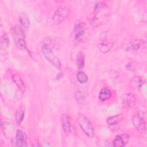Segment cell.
Here are the masks:
<instances>
[{
	"instance_id": "cell-10",
	"label": "cell",
	"mask_w": 147,
	"mask_h": 147,
	"mask_svg": "<svg viewBox=\"0 0 147 147\" xmlns=\"http://www.w3.org/2000/svg\"><path fill=\"white\" fill-rule=\"evenodd\" d=\"M61 126L64 133L66 135H69L71 131V122L69 116L66 114H61Z\"/></svg>"
},
{
	"instance_id": "cell-6",
	"label": "cell",
	"mask_w": 147,
	"mask_h": 147,
	"mask_svg": "<svg viewBox=\"0 0 147 147\" xmlns=\"http://www.w3.org/2000/svg\"><path fill=\"white\" fill-rule=\"evenodd\" d=\"M87 30V26L84 22L82 21H79L76 23L74 28L72 32V37L75 41H80L86 33Z\"/></svg>"
},
{
	"instance_id": "cell-21",
	"label": "cell",
	"mask_w": 147,
	"mask_h": 147,
	"mask_svg": "<svg viewBox=\"0 0 147 147\" xmlns=\"http://www.w3.org/2000/svg\"><path fill=\"white\" fill-rule=\"evenodd\" d=\"M76 78L78 81L81 83H86L88 81V76L83 71H79L76 75Z\"/></svg>"
},
{
	"instance_id": "cell-11",
	"label": "cell",
	"mask_w": 147,
	"mask_h": 147,
	"mask_svg": "<svg viewBox=\"0 0 147 147\" xmlns=\"http://www.w3.org/2000/svg\"><path fill=\"white\" fill-rule=\"evenodd\" d=\"M16 146H25L26 145L27 136L26 134L22 130H17L16 134Z\"/></svg>"
},
{
	"instance_id": "cell-5",
	"label": "cell",
	"mask_w": 147,
	"mask_h": 147,
	"mask_svg": "<svg viewBox=\"0 0 147 147\" xmlns=\"http://www.w3.org/2000/svg\"><path fill=\"white\" fill-rule=\"evenodd\" d=\"M145 113L142 110L138 111L133 117L132 122L133 125L141 133L146 132V122L145 121Z\"/></svg>"
},
{
	"instance_id": "cell-2",
	"label": "cell",
	"mask_w": 147,
	"mask_h": 147,
	"mask_svg": "<svg viewBox=\"0 0 147 147\" xmlns=\"http://www.w3.org/2000/svg\"><path fill=\"white\" fill-rule=\"evenodd\" d=\"M10 33L17 47L20 49H26L24 30L20 25H15L10 29Z\"/></svg>"
},
{
	"instance_id": "cell-12",
	"label": "cell",
	"mask_w": 147,
	"mask_h": 147,
	"mask_svg": "<svg viewBox=\"0 0 147 147\" xmlns=\"http://www.w3.org/2000/svg\"><path fill=\"white\" fill-rule=\"evenodd\" d=\"M114 43L111 41H102L100 42L98 45V47L99 50L100 52L103 53H106L109 52L113 47Z\"/></svg>"
},
{
	"instance_id": "cell-16",
	"label": "cell",
	"mask_w": 147,
	"mask_h": 147,
	"mask_svg": "<svg viewBox=\"0 0 147 147\" xmlns=\"http://www.w3.org/2000/svg\"><path fill=\"white\" fill-rule=\"evenodd\" d=\"M24 116H25V109L24 107L21 106L18 109H17L14 115L15 120L18 125H20L22 123V122L24 120Z\"/></svg>"
},
{
	"instance_id": "cell-3",
	"label": "cell",
	"mask_w": 147,
	"mask_h": 147,
	"mask_svg": "<svg viewBox=\"0 0 147 147\" xmlns=\"http://www.w3.org/2000/svg\"><path fill=\"white\" fill-rule=\"evenodd\" d=\"M76 121L84 133L89 138L94 136V129L89 119L84 114L79 113L76 117Z\"/></svg>"
},
{
	"instance_id": "cell-23",
	"label": "cell",
	"mask_w": 147,
	"mask_h": 147,
	"mask_svg": "<svg viewBox=\"0 0 147 147\" xmlns=\"http://www.w3.org/2000/svg\"><path fill=\"white\" fill-rule=\"evenodd\" d=\"M125 68L126 69L129 71H130V72H133V71H134L135 69H136V67H135V65L134 64L132 63V62H129L127 63L126 65H125Z\"/></svg>"
},
{
	"instance_id": "cell-7",
	"label": "cell",
	"mask_w": 147,
	"mask_h": 147,
	"mask_svg": "<svg viewBox=\"0 0 147 147\" xmlns=\"http://www.w3.org/2000/svg\"><path fill=\"white\" fill-rule=\"evenodd\" d=\"M145 48V42L143 40L141 39H136L132 41H130L125 46V49L126 51H136L140 49H144Z\"/></svg>"
},
{
	"instance_id": "cell-9",
	"label": "cell",
	"mask_w": 147,
	"mask_h": 147,
	"mask_svg": "<svg viewBox=\"0 0 147 147\" xmlns=\"http://www.w3.org/2000/svg\"><path fill=\"white\" fill-rule=\"evenodd\" d=\"M136 102L135 96L131 94H125L122 96V104L126 108H131L134 106Z\"/></svg>"
},
{
	"instance_id": "cell-22",
	"label": "cell",
	"mask_w": 147,
	"mask_h": 147,
	"mask_svg": "<svg viewBox=\"0 0 147 147\" xmlns=\"http://www.w3.org/2000/svg\"><path fill=\"white\" fill-rule=\"evenodd\" d=\"M75 98L78 103H82L85 99V95L82 91L77 90L75 92Z\"/></svg>"
},
{
	"instance_id": "cell-17",
	"label": "cell",
	"mask_w": 147,
	"mask_h": 147,
	"mask_svg": "<svg viewBox=\"0 0 147 147\" xmlns=\"http://www.w3.org/2000/svg\"><path fill=\"white\" fill-rule=\"evenodd\" d=\"M10 44V40L8 37V36L6 33H3L0 40V48L2 51H6L9 47Z\"/></svg>"
},
{
	"instance_id": "cell-4",
	"label": "cell",
	"mask_w": 147,
	"mask_h": 147,
	"mask_svg": "<svg viewBox=\"0 0 147 147\" xmlns=\"http://www.w3.org/2000/svg\"><path fill=\"white\" fill-rule=\"evenodd\" d=\"M69 14V9L65 6L59 7L53 13L52 16L53 22L55 24H59L62 22Z\"/></svg>"
},
{
	"instance_id": "cell-8",
	"label": "cell",
	"mask_w": 147,
	"mask_h": 147,
	"mask_svg": "<svg viewBox=\"0 0 147 147\" xmlns=\"http://www.w3.org/2000/svg\"><path fill=\"white\" fill-rule=\"evenodd\" d=\"M129 140V136L127 134L123 133L118 134L115 136L113 141V145L114 146L121 147L125 146Z\"/></svg>"
},
{
	"instance_id": "cell-1",
	"label": "cell",
	"mask_w": 147,
	"mask_h": 147,
	"mask_svg": "<svg viewBox=\"0 0 147 147\" xmlns=\"http://www.w3.org/2000/svg\"><path fill=\"white\" fill-rule=\"evenodd\" d=\"M41 51L45 59L58 70H61V65L59 59L53 52V45L49 41H44L41 46Z\"/></svg>"
},
{
	"instance_id": "cell-18",
	"label": "cell",
	"mask_w": 147,
	"mask_h": 147,
	"mask_svg": "<svg viewBox=\"0 0 147 147\" xmlns=\"http://www.w3.org/2000/svg\"><path fill=\"white\" fill-rule=\"evenodd\" d=\"M145 80L140 76H136L131 80V86L136 88H140L144 84Z\"/></svg>"
},
{
	"instance_id": "cell-20",
	"label": "cell",
	"mask_w": 147,
	"mask_h": 147,
	"mask_svg": "<svg viewBox=\"0 0 147 147\" xmlns=\"http://www.w3.org/2000/svg\"><path fill=\"white\" fill-rule=\"evenodd\" d=\"M76 66L78 69L80 70L84 67V63H85V58L82 52H79L78 53L76 56Z\"/></svg>"
},
{
	"instance_id": "cell-14",
	"label": "cell",
	"mask_w": 147,
	"mask_h": 147,
	"mask_svg": "<svg viewBox=\"0 0 147 147\" xmlns=\"http://www.w3.org/2000/svg\"><path fill=\"white\" fill-rule=\"evenodd\" d=\"M112 96V93L110 90L106 87L102 88L99 93V99L101 102H106L109 100Z\"/></svg>"
},
{
	"instance_id": "cell-19",
	"label": "cell",
	"mask_w": 147,
	"mask_h": 147,
	"mask_svg": "<svg viewBox=\"0 0 147 147\" xmlns=\"http://www.w3.org/2000/svg\"><path fill=\"white\" fill-rule=\"evenodd\" d=\"M123 118V115L122 114H118L115 115H113L109 117L106 122L109 125H117L119 122H120Z\"/></svg>"
},
{
	"instance_id": "cell-15",
	"label": "cell",
	"mask_w": 147,
	"mask_h": 147,
	"mask_svg": "<svg viewBox=\"0 0 147 147\" xmlns=\"http://www.w3.org/2000/svg\"><path fill=\"white\" fill-rule=\"evenodd\" d=\"M11 79L14 82V83L16 84V85L17 86V87L20 89V90L22 92H24L25 90V86L22 79L16 74L13 75L11 76Z\"/></svg>"
},
{
	"instance_id": "cell-13",
	"label": "cell",
	"mask_w": 147,
	"mask_h": 147,
	"mask_svg": "<svg viewBox=\"0 0 147 147\" xmlns=\"http://www.w3.org/2000/svg\"><path fill=\"white\" fill-rule=\"evenodd\" d=\"M19 21L20 26L24 30V31H28L30 25V21L28 16L25 13H21L19 16Z\"/></svg>"
}]
</instances>
